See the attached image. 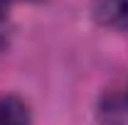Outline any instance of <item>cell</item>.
I'll return each mask as SVG.
<instances>
[{
	"instance_id": "cell-3",
	"label": "cell",
	"mask_w": 128,
	"mask_h": 125,
	"mask_svg": "<svg viewBox=\"0 0 128 125\" xmlns=\"http://www.w3.org/2000/svg\"><path fill=\"white\" fill-rule=\"evenodd\" d=\"M0 44H2V39H0Z\"/></svg>"
},
{
	"instance_id": "cell-1",
	"label": "cell",
	"mask_w": 128,
	"mask_h": 125,
	"mask_svg": "<svg viewBox=\"0 0 128 125\" xmlns=\"http://www.w3.org/2000/svg\"><path fill=\"white\" fill-rule=\"evenodd\" d=\"M91 12L98 25L128 30V0H94Z\"/></svg>"
},
{
	"instance_id": "cell-2",
	"label": "cell",
	"mask_w": 128,
	"mask_h": 125,
	"mask_svg": "<svg viewBox=\"0 0 128 125\" xmlns=\"http://www.w3.org/2000/svg\"><path fill=\"white\" fill-rule=\"evenodd\" d=\"M0 125H30V106L20 96H0Z\"/></svg>"
}]
</instances>
